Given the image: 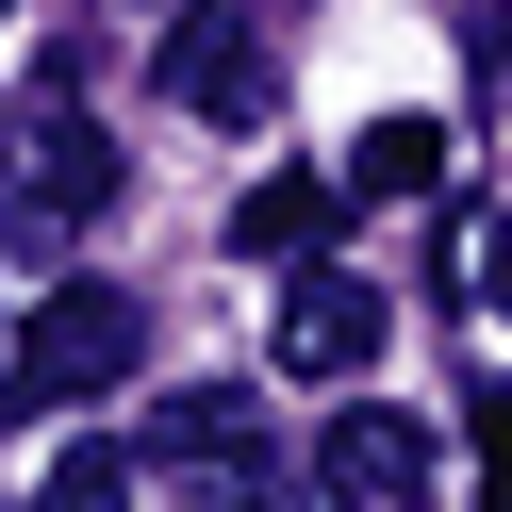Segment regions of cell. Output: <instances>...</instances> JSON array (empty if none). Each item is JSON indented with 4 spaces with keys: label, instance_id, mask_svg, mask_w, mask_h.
Here are the masks:
<instances>
[{
    "label": "cell",
    "instance_id": "cell-1",
    "mask_svg": "<svg viewBox=\"0 0 512 512\" xmlns=\"http://www.w3.org/2000/svg\"><path fill=\"white\" fill-rule=\"evenodd\" d=\"M133 364H149V298H116V281H50V298L17 314V413L116 397Z\"/></svg>",
    "mask_w": 512,
    "mask_h": 512
},
{
    "label": "cell",
    "instance_id": "cell-2",
    "mask_svg": "<svg viewBox=\"0 0 512 512\" xmlns=\"http://www.w3.org/2000/svg\"><path fill=\"white\" fill-rule=\"evenodd\" d=\"M149 67H166V100L215 116V133H265V116H281V34L248 17V0H182Z\"/></svg>",
    "mask_w": 512,
    "mask_h": 512
},
{
    "label": "cell",
    "instance_id": "cell-3",
    "mask_svg": "<svg viewBox=\"0 0 512 512\" xmlns=\"http://www.w3.org/2000/svg\"><path fill=\"white\" fill-rule=\"evenodd\" d=\"M100 199H116L100 116H34V133H17V182H0V265H34V281H50V248H67Z\"/></svg>",
    "mask_w": 512,
    "mask_h": 512
},
{
    "label": "cell",
    "instance_id": "cell-4",
    "mask_svg": "<svg viewBox=\"0 0 512 512\" xmlns=\"http://www.w3.org/2000/svg\"><path fill=\"white\" fill-rule=\"evenodd\" d=\"M380 331H397V314H380V281H347L331 248H314V265L281 281V331H265V347H281V380H364Z\"/></svg>",
    "mask_w": 512,
    "mask_h": 512
},
{
    "label": "cell",
    "instance_id": "cell-5",
    "mask_svg": "<svg viewBox=\"0 0 512 512\" xmlns=\"http://www.w3.org/2000/svg\"><path fill=\"white\" fill-rule=\"evenodd\" d=\"M314 479H331L347 512H413V496H446V446H430V413H331L314 430Z\"/></svg>",
    "mask_w": 512,
    "mask_h": 512
},
{
    "label": "cell",
    "instance_id": "cell-6",
    "mask_svg": "<svg viewBox=\"0 0 512 512\" xmlns=\"http://www.w3.org/2000/svg\"><path fill=\"white\" fill-rule=\"evenodd\" d=\"M331 232H347V182H314V166H265L232 199V248H265V265H314Z\"/></svg>",
    "mask_w": 512,
    "mask_h": 512
},
{
    "label": "cell",
    "instance_id": "cell-7",
    "mask_svg": "<svg viewBox=\"0 0 512 512\" xmlns=\"http://www.w3.org/2000/svg\"><path fill=\"white\" fill-rule=\"evenodd\" d=\"M248 446H265V397H248V380H199V397H166V413H149V463H166V479L248 463Z\"/></svg>",
    "mask_w": 512,
    "mask_h": 512
},
{
    "label": "cell",
    "instance_id": "cell-8",
    "mask_svg": "<svg viewBox=\"0 0 512 512\" xmlns=\"http://www.w3.org/2000/svg\"><path fill=\"white\" fill-rule=\"evenodd\" d=\"M182 512H347L314 463H281V446H248V463H199L182 479Z\"/></svg>",
    "mask_w": 512,
    "mask_h": 512
},
{
    "label": "cell",
    "instance_id": "cell-9",
    "mask_svg": "<svg viewBox=\"0 0 512 512\" xmlns=\"http://www.w3.org/2000/svg\"><path fill=\"white\" fill-rule=\"evenodd\" d=\"M430 182H446V116H380L347 149V199H430Z\"/></svg>",
    "mask_w": 512,
    "mask_h": 512
},
{
    "label": "cell",
    "instance_id": "cell-10",
    "mask_svg": "<svg viewBox=\"0 0 512 512\" xmlns=\"http://www.w3.org/2000/svg\"><path fill=\"white\" fill-rule=\"evenodd\" d=\"M34 512H133V446H50Z\"/></svg>",
    "mask_w": 512,
    "mask_h": 512
},
{
    "label": "cell",
    "instance_id": "cell-11",
    "mask_svg": "<svg viewBox=\"0 0 512 512\" xmlns=\"http://www.w3.org/2000/svg\"><path fill=\"white\" fill-rule=\"evenodd\" d=\"M479 281H496V314H512V215H496V232H479Z\"/></svg>",
    "mask_w": 512,
    "mask_h": 512
},
{
    "label": "cell",
    "instance_id": "cell-12",
    "mask_svg": "<svg viewBox=\"0 0 512 512\" xmlns=\"http://www.w3.org/2000/svg\"><path fill=\"white\" fill-rule=\"evenodd\" d=\"M479 512H512V463H496V496H479Z\"/></svg>",
    "mask_w": 512,
    "mask_h": 512
}]
</instances>
